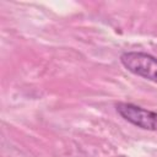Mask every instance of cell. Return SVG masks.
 Wrapping results in <instances>:
<instances>
[{"label":"cell","mask_w":157,"mask_h":157,"mask_svg":"<svg viewBox=\"0 0 157 157\" xmlns=\"http://www.w3.org/2000/svg\"><path fill=\"white\" fill-rule=\"evenodd\" d=\"M121 65L131 74L157 83V58L142 52H125L120 55Z\"/></svg>","instance_id":"obj_1"},{"label":"cell","mask_w":157,"mask_h":157,"mask_svg":"<svg viewBox=\"0 0 157 157\" xmlns=\"http://www.w3.org/2000/svg\"><path fill=\"white\" fill-rule=\"evenodd\" d=\"M118 114L130 124L150 131H157V113L132 103L120 102L115 105Z\"/></svg>","instance_id":"obj_2"}]
</instances>
